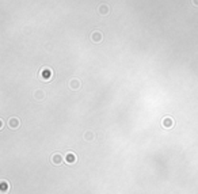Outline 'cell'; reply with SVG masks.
Wrapping results in <instances>:
<instances>
[{
    "mask_svg": "<svg viewBox=\"0 0 198 194\" xmlns=\"http://www.w3.org/2000/svg\"><path fill=\"white\" fill-rule=\"evenodd\" d=\"M53 76H54V73H53V71L49 69V68H42L41 72H40V79L44 80V82H49V80H52Z\"/></svg>",
    "mask_w": 198,
    "mask_h": 194,
    "instance_id": "obj_1",
    "label": "cell"
},
{
    "mask_svg": "<svg viewBox=\"0 0 198 194\" xmlns=\"http://www.w3.org/2000/svg\"><path fill=\"white\" fill-rule=\"evenodd\" d=\"M110 6L109 4H100L98 7V14L100 16H107L109 14H110Z\"/></svg>",
    "mask_w": 198,
    "mask_h": 194,
    "instance_id": "obj_2",
    "label": "cell"
},
{
    "mask_svg": "<svg viewBox=\"0 0 198 194\" xmlns=\"http://www.w3.org/2000/svg\"><path fill=\"white\" fill-rule=\"evenodd\" d=\"M52 163L54 164V166H61L64 163V159H63V155L59 154V152H56V154L52 155Z\"/></svg>",
    "mask_w": 198,
    "mask_h": 194,
    "instance_id": "obj_3",
    "label": "cell"
},
{
    "mask_svg": "<svg viewBox=\"0 0 198 194\" xmlns=\"http://www.w3.org/2000/svg\"><path fill=\"white\" fill-rule=\"evenodd\" d=\"M103 40V34L99 30H94L91 33V41L92 42H95V44H99V42H102Z\"/></svg>",
    "mask_w": 198,
    "mask_h": 194,
    "instance_id": "obj_4",
    "label": "cell"
},
{
    "mask_svg": "<svg viewBox=\"0 0 198 194\" xmlns=\"http://www.w3.org/2000/svg\"><path fill=\"white\" fill-rule=\"evenodd\" d=\"M8 125H10V128H12V129H18V128L20 126L19 118H16V117H11V118L8 119Z\"/></svg>",
    "mask_w": 198,
    "mask_h": 194,
    "instance_id": "obj_5",
    "label": "cell"
},
{
    "mask_svg": "<svg viewBox=\"0 0 198 194\" xmlns=\"http://www.w3.org/2000/svg\"><path fill=\"white\" fill-rule=\"evenodd\" d=\"M162 125L164 128H172L175 125V121L171 117H166V118H163V121H162Z\"/></svg>",
    "mask_w": 198,
    "mask_h": 194,
    "instance_id": "obj_6",
    "label": "cell"
},
{
    "mask_svg": "<svg viewBox=\"0 0 198 194\" xmlns=\"http://www.w3.org/2000/svg\"><path fill=\"white\" fill-rule=\"evenodd\" d=\"M76 160H77V156H76L73 152H68L67 155H65V162L69 163V164H72V163H75Z\"/></svg>",
    "mask_w": 198,
    "mask_h": 194,
    "instance_id": "obj_7",
    "label": "cell"
},
{
    "mask_svg": "<svg viewBox=\"0 0 198 194\" xmlns=\"http://www.w3.org/2000/svg\"><path fill=\"white\" fill-rule=\"evenodd\" d=\"M33 96H34L36 100H44L45 99V92L42 91V90H36L34 94H33Z\"/></svg>",
    "mask_w": 198,
    "mask_h": 194,
    "instance_id": "obj_8",
    "label": "cell"
},
{
    "mask_svg": "<svg viewBox=\"0 0 198 194\" xmlns=\"http://www.w3.org/2000/svg\"><path fill=\"white\" fill-rule=\"evenodd\" d=\"M69 88L73 90V91H75V90H79L80 88V80L79 79H72L71 82H69Z\"/></svg>",
    "mask_w": 198,
    "mask_h": 194,
    "instance_id": "obj_9",
    "label": "cell"
},
{
    "mask_svg": "<svg viewBox=\"0 0 198 194\" xmlns=\"http://www.w3.org/2000/svg\"><path fill=\"white\" fill-rule=\"evenodd\" d=\"M7 183H6V181H1V183H0V191H1V193H7Z\"/></svg>",
    "mask_w": 198,
    "mask_h": 194,
    "instance_id": "obj_10",
    "label": "cell"
},
{
    "mask_svg": "<svg viewBox=\"0 0 198 194\" xmlns=\"http://www.w3.org/2000/svg\"><path fill=\"white\" fill-rule=\"evenodd\" d=\"M84 139L88 140V141H91V140L94 139V135H92V132H86V133H84Z\"/></svg>",
    "mask_w": 198,
    "mask_h": 194,
    "instance_id": "obj_11",
    "label": "cell"
},
{
    "mask_svg": "<svg viewBox=\"0 0 198 194\" xmlns=\"http://www.w3.org/2000/svg\"><path fill=\"white\" fill-rule=\"evenodd\" d=\"M191 3H193V6L198 7V0H191Z\"/></svg>",
    "mask_w": 198,
    "mask_h": 194,
    "instance_id": "obj_12",
    "label": "cell"
}]
</instances>
